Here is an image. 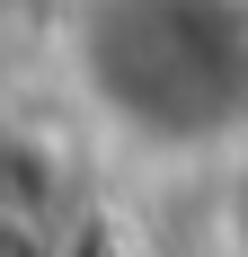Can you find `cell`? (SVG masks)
<instances>
[{"mask_svg": "<svg viewBox=\"0 0 248 257\" xmlns=\"http://www.w3.org/2000/svg\"><path fill=\"white\" fill-rule=\"evenodd\" d=\"M230 248L248 257V186H239V195H230Z\"/></svg>", "mask_w": 248, "mask_h": 257, "instance_id": "7a4b0ae2", "label": "cell"}, {"mask_svg": "<svg viewBox=\"0 0 248 257\" xmlns=\"http://www.w3.org/2000/svg\"><path fill=\"white\" fill-rule=\"evenodd\" d=\"M62 71L89 124L142 160L248 142V0H71Z\"/></svg>", "mask_w": 248, "mask_h": 257, "instance_id": "6da1fadb", "label": "cell"}]
</instances>
